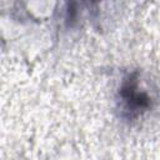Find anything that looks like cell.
<instances>
[{"label":"cell","instance_id":"cell-1","mask_svg":"<svg viewBox=\"0 0 160 160\" xmlns=\"http://www.w3.org/2000/svg\"><path fill=\"white\" fill-rule=\"evenodd\" d=\"M119 102L121 114L126 119H136L151 109L152 99L150 94L141 88L139 72L129 74L119 89Z\"/></svg>","mask_w":160,"mask_h":160}]
</instances>
